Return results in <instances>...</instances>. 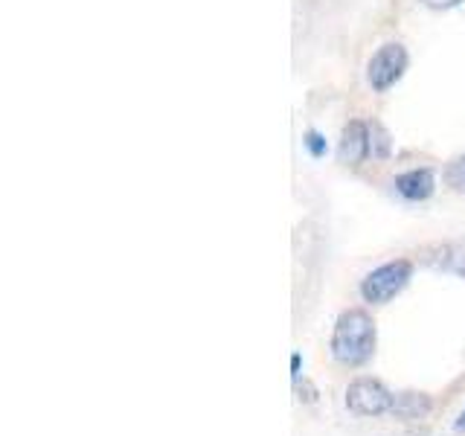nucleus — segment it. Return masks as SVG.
Wrapping results in <instances>:
<instances>
[{
	"instance_id": "obj_1",
	"label": "nucleus",
	"mask_w": 465,
	"mask_h": 436,
	"mask_svg": "<svg viewBox=\"0 0 465 436\" xmlns=\"http://www.w3.org/2000/svg\"><path fill=\"white\" fill-rule=\"evenodd\" d=\"M375 320L363 309H349L338 317L331 332V355L343 367H363L375 355Z\"/></svg>"
},
{
	"instance_id": "obj_2",
	"label": "nucleus",
	"mask_w": 465,
	"mask_h": 436,
	"mask_svg": "<svg viewBox=\"0 0 465 436\" xmlns=\"http://www.w3.org/2000/svg\"><path fill=\"white\" fill-rule=\"evenodd\" d=\"M411 280H413V262L411 259L384 262V265H378L375 271H370L361 280V297H363V302L384 305L396 294H401Z\"/></svg>"
},
{
	"instance_id": "obj_3",
	"label": "nucleus",
	"mask_w": 465,
	"mask_h": 436,
	"mask_svg": "<svg viewBox=\"0 0 465 436\" xmlns=\"http://www.w3.org/2000/svg\"><path fill=\"white\" fill-rule=\"evenodd\" d=\"M407 64H411V55H407L404 44L387 41L367 62V84L375 94H387L392 84L401 82V76L407 73Z\"/></svg>"
},
{
	"instance_id": "obj_4",
	"label": "nucleus",
	"mask_w": 465,
	"mask_h": 436,
	"mask_svg": "<svg viewBox=\"0 0 465 436\" xmlns=\"http://www.w3.org/2000/svg\"><path fill=\"white\" fill-rule=\"evenodd\" d=\"M392 404L396 396L378 378H355L346 387V407L355 416H384L392 413Z\"/></svg>"
},
{
	"instance_id": "obj_5",
	"label": "nucleus",
	"mask_w": 465,
	"mask_h": 436,
	"mask_svg": "<svg viewBox=\"0 0 465 436\" xmlns=\"http://www.w3.org/2000/svg\"><path fill=\"white\" fill-rule=\"evenodd\" d=\"M370 157V123L349 120L338 140V160L343 166H361Z\"/></svg>"
},
{
	"instance_id": "obj_6",
	"label": "nucleus",
	"mask_w": 465,
	"mask_h": 436,
	"mask_svg": "<svg viewBox=\"0 0 465 436\" xmlns=\"http://www.w3.org/2000/svg\"><path fill=\"white\" fill-rule=\"evenodd\" d=\"M392 189H396L399 198L411 201V203L428 201L436 193V172L430 166L407 169V172H401V174L392 178Z\"/></svg>"
},
{
	"instance_id": "obj_7",
	"label": "nucleus",
	"mask_w": 465,
	"mask_h": 436,
	"mask_svg": "<svg viewBox=\"0 0 465 436\" xmlns=\"http://www.w3.org/2000/svg\"><path fill=\"white\" fill-rule=\"evenodd\" d=\"M430 413V399L425 392H399L392 404V416L399 419H421Z\"/></svg>"
},
{
	"instance_id": "obj_8",
	"label": "nucleus",
	"mask_w": 465,
	"mask_h": 436,
	"mask_svg": "<svg viewBox=\"0 0 465 436\" xmlns=\"http://www.w3.org/2000/svg\"><path fill=\"white\" fill-rule=\"evenodd\" d=\"M392 154V140H390V131L381 123H370V157L372 160H390Z\"/></svg>"
},
{
	"instance_id": "obj_9",
	"label": "nucleus",
	"mask_w": 465,
	"mask_h": 436,
	"mask_svg": "<svg viewBox=\"0 0 465 436\" xmlns=\"http://www.w3.org/2000/svg\"><path fill=\"white\" fill-rule=\"evenodd\" d=\"M442 178H445V183L450 189H454V193H465V154L450 160V164L445 166V172H442Z\"/></svg>"
},
{
	"instance_id": "obj_10",
	"label": "nucleus",
	"mask_w": 465,
	"mask_h": 436,
	"mask_svg": "<svg viewBox=\"0 0 465 436\" xmlns=\"http://www.w3.org/2000/svg\"><path fill=\"white\" fill-rule=\"evenodd\" d=\"M302 145H305V152H309L312 157H326L329 154V143H326V134H320L317 128H309L302 134Z\"/></svg>"
},
{
	"instance_id": "obj_11",
	"label": "nucleus",
	"mask_w": 465,
	"mask_h": 436,
	"mask_svg": "<svg viewBox=\"0 0 465 436\" xmlns=\"http://www.w3.org/2000/svg\"><path fill=\"white\" fill-rule=\"evenodd\" d=\"M419 4H425L428 9H436V12H445V9H457V6H462L465 0H419Z\"/></svg>"
},
{
	"instance_id": "obj_12",
	"label": "nucleus",
	"mask_w": 465,
	"mask_h": 436,
	"mask_svg": "<svg viewBox=\"0 0 465 436\" xmlns=\"http://www.w3.org/2000/svg\"><path fill=\"white\" fill-rule=\"evenodd\" d=\"M300 370H302V355L294 352L291 355V378H294V382H300Z\"/></svg>"
},
{
	"instance_id": "obj_13",
	"label": "nucleus",
	"mask_w": 465,
	"mask_h": 436,
	"mask_svg": "<svg viewBox=\"0 0 465 436\" xmlns=\"http://www.w3.org/2000/svg\"><path fill=\"white\" fill-rule=\"evenodd\" d=\"M454 431H457V433H465V411L457 416V421H454Z\"/></svg>"
}]
</instances>
